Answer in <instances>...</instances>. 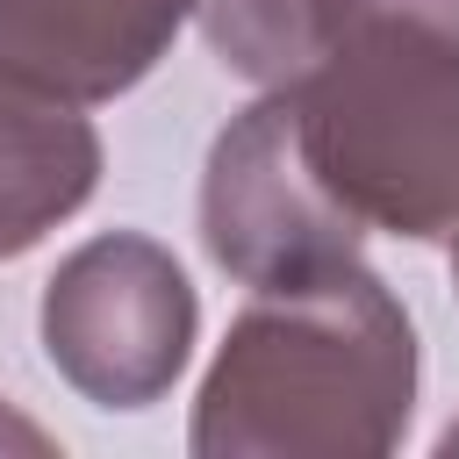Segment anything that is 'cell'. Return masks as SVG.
<instances>
[{
	"instance_id": "7",
	"label": "cell",
	"mask_w": 459,
	"mask_h": 459,
	"mask_svg": "<svg viewBox=\"0 0 459 459\" xmlns=\"http://www.w3.org/2000/svg\"><path fill=\"white\" fill-rule=\"evenodd\" d=\"M0 452H36V459H50V452H57V437H50L43 423H29L22 409H7V402H0Z\"/></svg>"
},
{
	"instance_id": "3",
	"label": "cell",
	"mask_w": 459,
	"mask_h": 459,
	"mask_svg": "<svg viewBox=\"0 0 459 459\" xmlns=\"http://www.w3.org/2000/svg\"><path fill=\"white\" fill-rule=\"evenodd\" d=\"M36 330L72 394H86L93 409H151L194 359L201 301L186 265L158 237L108 230L57 258Z\"/></svg>"
},
{
	"instance_id": "4",
	"label": "cell",
	"mask_w": 459,
	"mask_h": 459,
	"mask_svg": "<svg viewBox=\"0 0 459 459\" xmlns=\"http://www.w3.org/2000/svg\"><path fill=\"white\" fill-rule=\"evenodd\" d=\"M359 222L323 194L294 143V115L280 86H265L230 129L208 143L201 172V244L237 287H294L344 258H359Z\"/></svg>"
},
{
	"instance_id": "6",
	"label": "cell",
	"mask_w": 459,
	"mask_h": 459,
	"mask_svg": "<svg viewBox=\"0 0 459 459\" xmlns=\"http://www.w3.org/2000/svg\"><path fill=\"white\" fill-rule=\"evenodd\" d=\"M100 186V129L50 93L0 79V258L36 251Z\"/></svg>"
},
{
	"instance_id": "9",
	"label": "cell",
	"mask_w": 459,
	"mask_h": 459,
	"mask_svg": "<svg viewBox=\"0 0 459 459\" xmlns=\"http://www.w3.org/2000/svg\"><path fill=\"white\" fill-rule=\"evenodd\" d=\"M452 287H459V230H452Z\"/></svg>"
},
{
	"instance_id": "8",
	"label": "cell",
	"mask_w": 459,
	"mask_h": 459,
	"mask_svg": "<svg viewBox=\"0 0 459 459\" xmlns=\"http://www.w3.org/2000/svg\"><path fill=\"white\" fill-rule=\"evenodd\" d=\"M437 452H445V459H459V416L445 423V437H437Z\"/></svg>"
},
{
	"instance_id": "2",
	"label": "cell",
	"mask_w": 459,
	"mask_h": 459,
	"mask_svg": "<svg viewBox=\"0 0 459 459\" xmlns=\"http://www.w3.org/2000/svg\"><path fill=\"white\" fill-rule=\"evenodd\" d=\"M294 143L323 194L409 244L459 230V36L423 14L344 22L308 72L280 86Z\"/></svg>"
},
{
	"instance_id": "1",
	"label": "cell",
	"mask_w": 459,
	"mask_h": 459,
	"mask_svg": "<svg viewBox=\"0 0 459 459\" xmlns=\"http://www.w3.org/2000/svg\"><path fill=\"white\" fill-rule=\"evenodd\" d=\"M416 323L394 287L344 258L258 287L194 394V459H380L416 416Z\"/></svg>"
},
{
	"instance_id": "5",
	"label": "cell",
	"mask_w": 459,
	"mask_h": 459,
	"mask_svg": "<svg viewBox=\"0 0 459 459\" xmlns=\"http://www.w3.org/2000/svg\"><path fill=\"white\" fill-rule=\"evenodd\" d=\"M201 0H0V79L100 108L151 79Z\"/></svg>"
}]
</instances>
